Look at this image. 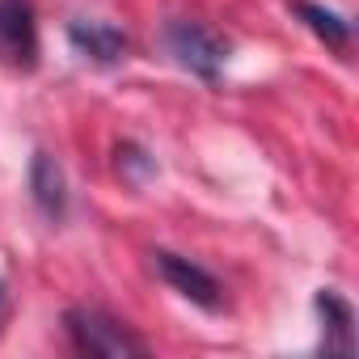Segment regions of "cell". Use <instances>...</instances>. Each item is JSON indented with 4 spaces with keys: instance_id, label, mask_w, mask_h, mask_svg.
Listing matches in <instances>:
<instances>
[{
    "instance_id": "7a4b0ae2",
    "label": "cell",
    "mask_w": 359,
    "mask_h": 359,
    "mask_svg": "<svg viewBox=\"0 0 359 359\" xmlns=\"http://www.w3.org/2000/svg\"><path fill=\"white\" fill-rule=\"evenodd\" d=\"M165 47H169V55L177 64H182L187 72H195L199 81H216L224 60H229V43L212 26L191 22V18H177V22L165 26Z\"/></svg>"
},
{
    "instance_id": "8992f818",
    "label": "cell",
    "mask_w": 359,
    "mask_h": 359,
    "mask_svg": "<svg viewBox=\"0 0 359 359\" xmlns=\"http://www.w3.org/2000/svg\"><path fill=\"white\" fill-rule=\"evenodd\" d=\"M68 43L76 47V55L81 60H89V64H118L123 55H127V34L118 30V26H110V22H89V18H76L72 26H68Z\"/></svg>"
},
{
    "instance_id": "52a82bcc",
    "label": "cell",
    "mask_w": 359,
    "mask_h": 359,
    "mask_svg": "<svg viewBox=\"0 0 359 359\" xmlns=\"http://www.w3.org/2000/svg\"><path fill=\"white\" fill-rule=\"evenodd\" d=\"M313 304H317V317H321V351L325 355H355V313H351V304L334 287H321Z\"/></svg>"
},
{
    "instance_id": "5b68a950",
    "label": "cell",
    "mask_w": 359,
    "mask_h": 359,
    "mask_svg": "<svg viewBox=\"0 0 359 359\" xmlns=\"http://www.w3.org/2000/svg\"><path fill=\"white\" fill-rule=\"evenodd\" d=\"M30 199H34V208L51 220V224H60L64 216H68V182H64V169H60V161L51 156V152H34V161H30Z\"/></svg>"
},
{
    "instance_id": "3957f363",
    "label": "cell",
    "mask_w": 359,
    "mask_h": 359,
    "mask_svg": "<svg viewBox=\"0 0 359 359\" xmlns=\"http://www.w3.org/2000/svg\"><path fill=\"white\" fill-rule=\"evenodd\" d=\"M0 64L13 72L39 68V18L30 0H0Z\"/></svg>"
},
{
    "instance_id": "30bf717a",
    "label": "cell",
    "mask_w": 359,
    "mask_h": 359,
    "mask_svg": "<svg viewBox=\"0 0 359 359\" xmlns=\"http://www.w3.org/2000/svg\"><path fill=\"white\" fill-rule=\"evenodd\" d=\"M5 304H9V292H5V279H0V321H5Z\"/></svg>"
},
{
    "instance_id": "6da1fadb",
    "label": "cell",
    "mask_w": 359,
    "mask_h": 359,
    "mask_svg": "<svg viewBox=\"0 0 359 359\" xmlns=\"http://www.w3.org/2000/svg\"><path fill=\"white\" fill-rule=\"evenodd\" d=\"M64 330L72 338V346L81 355L93 359H127V355H148V342L140 334H131L118 317H110L106 309H68Z\"/></svg>"
},
{
    "instance_id": "9c48e42d",
    "label": "cell",
    "mask_w": 359,
    "mask_h": 359,
    "mask_svg": "<svg viewBox=\"0 0 359 359\" xmlns=\"http://www.w3.org/2000/svg\"><path fill=\"white\" fill-rule=\"evenodd\" d=\"M118 173L127 177V182H144V177L156 173V161H152L140 144H123V148H118Z\"/></svg>"
},
{
    "instance_id": "ba28073f",
    "label": "cell",
    "mask_w": 359,
    "mask_h": 359,
    "mask_svg": "<svg viewBox=\"0 0 359 359\" xmlns=\"http://www.w3.org/2000/svg\"><path fill=\"white\" fill-rule=\"evenodd\" d=\"M292 9L304 18V26H309V30H313L325 47H334V51H346V47H351V22H342L334 9L313 5V0H296Z\"/></svg>"
},
{
    "instance_id": "277c9868",
    "label": "cell",
    "mask_w": 359,
    "mask_h": 359,
    "mask_svg": "<svg viewBox=\"0 0 359 359\" xmlns=\"http://www.w3.org/2000/svg\"><path fill=\"white\" fill-rule=\"evenodd\" d=\"M152 266L161 271V279H165L177 296H187L191 304H199V309H208V313H216V309L224 304V292H220L216 275L203 271L199 262H191V258H182V254H169V250H156V254H152Z\"/></svg>"
}]
</instances>
